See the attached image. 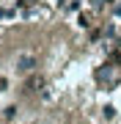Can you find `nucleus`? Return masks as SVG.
<instances>
[{"label":"nucleus","mask_w":121,"mask_h":124,"mask_svg":"<svg viewBox=\"0 0 121 124\" xmlns=\"http://www.w3.org/2000/svg\"><path fill=\"white\" fill-rule=\"evenodd\" d=\"M44 85H47L44 75H30V77L25 80V91H28V94H39L41 88H44Z\"/></svg>","instance_id":"nucleus-1"},{"label":"nucleus","mask_w":121,"mask_h":124,"mask_svg":"<svg viewBox=\"0 0 121 124\" xmlns=\"http://www.w3.org/2000/svg\"><path fill=\"white\" fill-rule=\"evenodd\" d=\"M33 66V58H22V61H19V69H30Z\"/></svg>","instance_id":"nucleus-2"},{"label":"nucleus","mask_w":121,"mask_h":124,"mask_svg":"<svg viewBox=\"0 0 121 124\" xmlns=\"http://www.w3.org/2000/svg\"><path fill=\"white\" fill-rule=\"evenodd\" d=\"M22 3H25V6H33V3H36V0H22Z\"/></svg>","instance_id":"nucleus-3"}]
</instances>
